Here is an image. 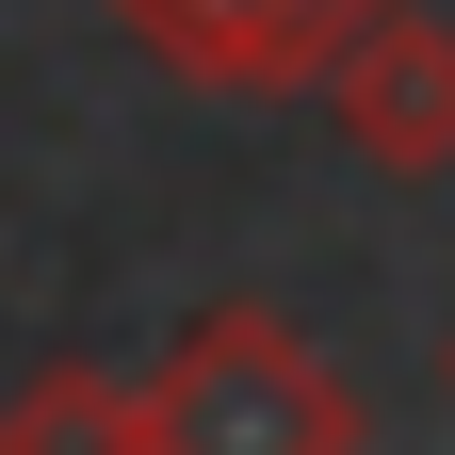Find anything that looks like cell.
Instances as JSON below:
<instances>
[{
    "label": "cell",
    "mask_w": 455,
    "mask_h": 455,
    "mask_svg": "<svg viewBox=\"0 0 455 455\" xmlns=\"http://www.w3.org/2000/svg\"><path fill=\"white\" fill-rule=\"evenodd\" d=\"M147 439L163 455H358V390L325 374V341L293 309L228 293L180 325V358L147 374Z\"/></svg>",
    "instance_id": "1"
},
{
    "label": "cell",
    "mask_w": 455,
    "mask_h": 455,
    "mask_svg": "<svg viewBox=\"0 0 455 455\" xmlns=\"http://www.w3.org/2000/svg\"><path fill=\"white\" fill-rule=\"evenodd\" d=\"M325 131L374 163V180H439L455 163V17L439 0H374L358 33L325 49Z\"/></svg>",
    "instance_id": "2"
},
{
    "label": "cell",
    "mask_w": 455,
    "mask_h": 455,
    "mask_svg": "<svg viewBox=\"0 0 455 455\" xmlns=\"http://www.w3.org/2000/svg\"><path fill=\"white\" fill-rule=\"evenodd\" d=\"M114 17H131V49H163L212 98H293V82H325V49L374 0H114Z\"/></svg>",
    "instance_id": "3"
},
{
    "label": "cell",
    "mask_w": 455,
    "mask_h": 455,
    "mask_svg": "<svg viewBox=\"0 0 455 455\" xmlns=\"http://www.w3.org/2000/svg\"><path fill=\"white\" fill-rule=\"evenodd\" d=\"M0 455H163V439H147V374L33 358L17 390H0Z\"/></svg>",
    "instance_id": "4"
}]
</instances>
